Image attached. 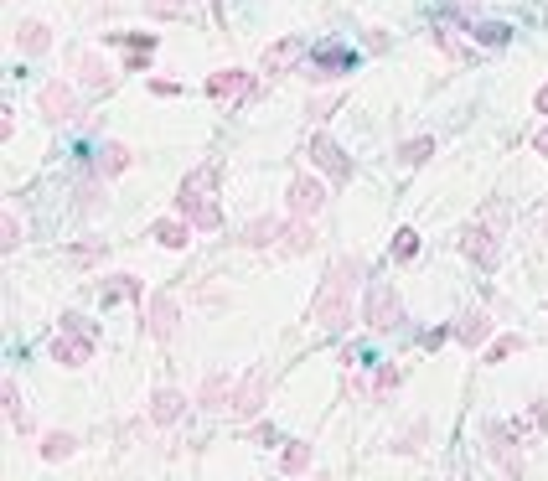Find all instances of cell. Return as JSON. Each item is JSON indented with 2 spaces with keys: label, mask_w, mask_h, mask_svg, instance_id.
<instances>
[{
  "label": "cell",
  "mask_w": 548,
  "mask_h": 481,
  "mask_svg": "<svg viewBox=\"0 0 548 481\" xmlns=\"http://www.w3.org/2000/svg\"><path fill=\"white\" fill-rule=\"evenodd\" d=\"M357 275H362V259H337L321 280V295H316V321L326 332H347L352 326V295H357Z\"/></svg>",
  "instance_id": "6da1fadb"
},
{
  "label": "cell",
  "mask_w": 548,
  "mask_h": 481,
  "mask_svg": "<svg viewBox=\"0 0 548 481\" xmlns=\"http://www.w3.org/2000/svg\"><path fill=\"white\" fill-rule=\"evenodd\" d=\"M362 321H368L373 332H393V326L404 321L399 290H393V285H373V290H368V300H362Z\"/></svg>",
  "instance_id": "7a4b0ae2"
},
{
  "label": "cell",
  "mask_w": 548,
  "mask_h": 481,
  "mask_svg": "<svg viewBox=\"0 0 548 481\" xmlns=\"http://www.w3.org/2000/svg\"><path fill=\"white\" fill-rule=\"evenodd\" d=\"M264 399H269V378H264V368H249L238 383H233V414L238 419H254L259 409H264Z\"/></svg>",
  "instance_id": "3957f363"
},
{
  "label": "cell",
  "mask_w": 548,
  "mask_h": 481,
  "mask_svg": "<svg viewBox=\"0 0 548 481\" xmlns=\"http://www.w3.org/2000/svg\"><path fill=\"white\" fill-rule=\"evenodd\" d=\"M311 161H316V166L331 176V182H342V187L352 182V171H357L347 150H342L337 140H326V135H316V140H311Z\"/></svg>",
  "instance_id": "277c9868"
},
{
  "label": "cell",
  "mask_w": 548,
  "mask_h": 481,
  "mask_svg": "<svg viewBox=\"0 0 548 481\" xmlns=\"http://www.w3.org/2000/svg\"><path fill=\"white\" fill-rule=\"evenodd\" d=\"M461 254H466L471 264H481V269H497V259H502V249H497V233L486 228V223H471V228L461 233Z\"/></svg>",
  "instance_id": "5b68a950"
},
{
  "label": "cell",
  "mask_w": 548,
  "mask_h": 481,
  "mask_svg": "<svg viewBox=\"0 0 548 481\" xmlns=\"http://www.w3.org/2000/svg\"><path fill=\"white\" fill-rule=\"evenodd\" d=\"M42 119H47V125H68V119H73V109H78V94H73V88L63 83V78H52L47 88H42Z\"/></svg>",
  "instance_id": "8992f818"
},
{
  "label": "cell",
  "mask_w": 548,
  "mask_h": 481,
  "mask_svg": "<svg viewBox=\"0 0 548 481\" xmlns=\"http://www.w3.org/2000/svg\"><path fill=\"white\" fill-rule=\"evenodd\" d=\"M187 409H192V399L181 394V388H156V399H150V425L171 430V425H181V419H187Z\"/></svg>",
  "instance_id": "52a82bcc"
},
{
  "label": "cell",
  "mask_w": 548,
  "mask_h": 481,
  "mask_svg": "<svg viewBox=\"0 0 548 481\" xmlns=\"http://www.w3.org/2000/svg\"><path fill=\"white\" fill-rule=\"evenodd\" d=\"M321 202H326V192H321L316 176H295L290 192H285V207H290L295 218H316V213H321Z\"/></svg>",
  "instance_id": "ba28073f"
},
{
  "label": "cell",
  "mask_w": 548,
  "mask_h": 481,
  "mask_svg": "<svg viewBox=\"0 0 548 481\" xmlns=\"http://www.w3.org/2000/svg\"><path fill=\"white\" fill-rule=\"evenodd\" d=\"M176 202H181V213H187L192 228H207V233H212V228H223V207H218V202H207L202 192H187V187H181Z\"/></svg>",
  "instance_id": "9c48e42d"
},
{
  "label": "cell",
  "mask_w": 548,
  "mask_h": 481,
  "mask_svg": "<svg viewBox=\"0 0 548 481\" xmlns=\"http://www.w3.org/2000/svg\"><path fill=\"white\" fill-rule=\"evenodd\" d=\"M88 357H94V337H83V332H68L52 342V363H63V368H83Z\"/></svg>",
  "instance_id": "30bf717a"
},
{
  "label": "cell",
  "mask_w": 548,
  "mask_h": 481,
  "mask_svg": "<svg viewBox=\"0 0 548 481\" xmlns=\"http://www.w3.org/2000/svg\"><path fill=\"white\" fill-rule=\"evenodd\" d=\"M176 321H181L176 295H156V300H150V337H156V342H171L176 337Z\"/></svg>",
  "instance_id": "8fae6325"
},
{
  "label": "cell",
  "mask_w": 548,
  "mask_h": 481,
  "mask_svg": "<svg viewBox=\"0 0 548 481\" xmlns=\"http://www.w3.org/2000/svg\"><path fill=\"white\" fill-rule=\"evenodd\" d=\"M73 73L83 78V88H109L114 83V68L104 63L99 52H73Z\"/></svg>",
  "instance_id": "7c38bea8"
},
{
  "label": "cell",
  "mask_w": 548,
  "mask_h": 481,
  "mask_svg": "<svg viewBox=\"0 0 548 481\" xmlns=\"http://www.w3.org/2000/svg\"><path fill=\"white\" fill-rule=\"evenodd\" d=\"M300 52H306V42H300V37H280V42H274V47H264V73H285L290 63H300Z\"/></svg>",
  "instance_id": "4fadbf2b"
},
{
  "label": "cell",
  "mask_w": 548,
  "mask_h": 481,
  "mask_svg": "<svg viewBox=\"0 0 548 481\" xmlns=\"http://www.w3.org/2000/svg\"><path fill=\"white\" fill-rule=\"evenodd\" d=\"M311 57H316V78H337L342 68H352V52L342 42H321Z\"/></svg>",
  "instance_id": "5bb4252c"
},
{
  "label": "cell",
  "mask_w": 548,
  "mask_h": 481,
  "mask_svg": "<svg viewBox=\"0 0 548 481\" xmlns=\"http://www.w3.org/2000/svg\"><path fill=\"white\" fill-rule=\"evenodd\" d=\"M197 404H202V409H223V404H233V383H228V373H223V368H212V373L202 378Z\"/></svg>",
  "instance_id": "9a60e30c"
},
{
  "label": "cell",
  "mask_w": 548,
  "mask_h": 481,
  "mask_svg": "<svg viewBox=\"0 0 548 481\" xmlns=\"http://www.w3.org/2000/svg\"><path fill=\"white\" fill-rule=\"evenodd\" d=\"M16 47H21L26 57L47 52V47H52V26H47V21H21V26H16Z\"/></svg>",
  "instance_id": "2e32d148"
},
{
  "label": "cell",
  "mask_w": 548,
  "mask_h": 481,
  "mask_svg": "<svg viewBox=\"0 0 548 481\" xmlns=\"http://www.w3.org/2000/svg\"><path fill=\"white\" fill-rule=\"evenodd\" d=\"M150 238H156L161 249H187V238H192V223H181V218H161L156 228H150Z\"/></svg>",
  "instance_id": "e0dca14e"
},
{
  "label": "cell",
  "mask_w": 548,
  "mask_h": 481,
  "mask_svg": "<svg viewBox=\"0 0 548 481\" xmlns=\"http://www.w3.org/2000/svg\"><path fill=\"white\" fill-rule=\"evenodd\" d=\"M243 88H249V73H243V68H228V73H212L207 78V94L212 99H233V94H243Z\"/></svg>",
  "instance_id": "ac0fdd59"
},
{
  "label": "cell",
  "mask_w": 548,
  "mask_h": 481,
  "mask_svg": "<svg viewBox=\"0 0 548 481\" xmlns=\"http://www.w3.org/2000/svg\"><path fill=\"white\" fill-rule=\"evenodd\" d=\"M455 337H461V347H481L486 337H492V316H486V311H471L461 326H455Z\"/></svg>",
  "instance_id": "d6986e66"
},
{
  "label": "cell",
  "mask_w": 548,
  "mask_h": 481,
  "mask_svg": "<svg viewBox=\"0 0 548 481\" xmlns=\"http://www.w3.org/2000/svg\"><path fill=\"white\" fill-rule=\"evenodd\" d=\"M280 249H285V254H311V249H316V233L295 218V223L280 228Z\"/></svg>",
  "instance_id": "ffe728a7"
},
{
  "label": "cell",
  "mask_w": 548,
  "mask_h": 481,
  "mask_svg": "<svg viewBox=\"0 0 548 481\" xmlns=\"http://www.w3.org/2000/svg\"><path fill=\"white\" fill-rule=\"evenodd\" d=\"M130 161H135V150H130V145H119V140H109V145L99 150V176H119V171H130Z\"/></svg>",
  "instance_id": "44dd1931"
},
{
  "label": "cell",
  "mask_w": 548,
  "mask_h": 481,
  "mask_svg": "<svg viewBox=\"0 0 548 481\" xmlns=\"http://www.w3.org/2000/svg\"><path fill=\"white\" fill-rule=\"evenodd\" d=\"M73 450H78V440H73L68 430H52V435H42V445H37V456H42V461H68Z\"/></svg>",
  "instance_id": "7402d4cb"
},
{
  "label": "cell",
  "mask_w": 548,
  "mask_h": 481,
  "mask_svg": "<svg viewBox=\"0 0 548 481\" xmlns=\"http://www.w3.org/2000/svg\"><path fill=\"white\" fill-rule=\"evenodd\" d=\"M280 228L285 223H274V218H254L249 228H243V244H249V249H269L274 238H280Z\"/></svg>",
  "instance_id": "603a6c76"
},
{
  "label": "cell",
  "mask_w": 548,
  "mask_h": 481,
  "mask_svg": "<svg viewBox=\"0 0 548 481\" xmlns=\"http://www.w3.org/2000/svg\"><path fill=\"white\" fill-rule=\"evenodd\" d=\"M424 445H430V425H424V419H414V425L399 430V440H393V450H399V456H419Z\"/></svg>",
  "instance_id": "cb8c5ba5"
},
{
  "label": "cell",
  "mask_w": 548,
  "mask_h": 481,
  "mask_svg": "<svg viewBox=\"0 0 548 481\" xmlns=\"http://www.w3.org/2000/svg\"><path fill=\"white\" fill-rule=\"evenodd\" d=\"M104 207H109V197H104L99 182H78V213H83V218H99Z\"/></svg>",
  "instance_id": "d4e9b609"
},
{
  "label": "cell",
  "mask_w": 548,
  "mask_h": 481,
  "mask_svg": "<svg viewBox=\"0 0 548 481\" xmlns=\"http://www.w3.org/2000/svg\"><path fill=\"white\" fill-rule=\"evenodd\" d=\"M430 156H435V140H430V135H424V140H404V145H399V161H404V166H424Z\"/></svg>",
  "instance_id": "484cf974"
},
{
  "label": "cell",
  "mask_w": 548,
  "mask_h": 481,
  "mask_svg": "<svg viewBox=\"0 0 548 481\" xmlns=\"http://www.w3.org/2000/svg\"><path fill=\"white\" fill-rule=\"evenodd\" d=\"M0 244H6V254L26 244V223H21V213H6V223H0Z\"/></svg>",
  "instance_id": "4316f807"
},
{
  "label": "cell",
  "mask_w": 548,
  "mask_h": 481,
  "mask_svg": "<svg viewBox=\"0 0 548 481\" xmlns=\"http://www.w3.org/2000/svg\"><path fill=\"white\" fill-rule=\"evenodd\" d=\"M476 42H481V47H507L512 32H507L502 21H486V26H476Z\"/></svg>",
  "instance_id": "83f0119b"
},
{
  "label": "cell",
  "mask_w": 548,
  "mask_h": 481,
  "mask_svg": "<svg viewBox=\"0 0 548 481\" xmlns=\"http://www.w3.org/2000/svg\"><path fill=\"white\" fill-rule=\"evenodd\" d=\"M414 254H419V233H414V228H399V233H393V259L409 264Z\"/></svg>",
  "instance_id": "f1b7e54d"
},
{
  "label": "cell",
  "mask_w": 548,
  "mask_h": 481,
  "mask_svg": "<svg viewBox=\"0 0 548 481\" xmlns=\"http://www.w3.org/2000/svg\"><path fill=\"white\" fill-rule=\"evenodd\" d=\"M512 352H523V337H512V332H507V337H497L492 347H486V363H507Z\"/></svg>",
  "instance_id": "f546056e"
},
{
  "label": "cell",
  "mask_w": 548,
  "mask_h": 481,
  "mask_svg": "<svg viewBox=\"0 0 548 481\" xmlns=\"http://www.w3.org/2000/svg\"><path fill=\"white\" fill-rule=\"evenodd\" d=\"M114 300H140V280L119 275V285H109V290H104V306H114Z\"/></svg>",
  "instance_id": "4dcf8cb0"
},
{
  "label": "cell",
  "mask_w": 548,
  "mask_h": 481,
  "mask_svg": "<svg viewBox=\"0 0 548 481\" xmlns=\"http://www.w3.org/2000/svg\"><path fill=\"white\" fill-rule=\"evenodd\" d=\"M280 466H285L290 476H295V471H306V466H311V445H306V440H295V445L285 450V461H280Z\"/></svg>",
  "instance_id": "1f68e13d"
},
{
  "label": "cell",
  "mask_w": 548,
  "mask_h": 481,
  "mask_svg": "<svg viewBox=\"0 0 548 481\" xmlns=\"http://www.w3.org/2000/svg\"><path fill=\"white\" fill-rule=\"evenodd\" d=\"M192 0H145V11L150 16H187Z\"/></svg>",
  "instance_id": "d6a6232c"
},
{
  "label": "cell",
  "mask_w": 548,
  "mask_h": 481,
  "mask_svg": "<svg viewBox=\"0 0 548 481\" xmlns=\"http://www.w3.org/2000/svg\"><path fill=\"white\" fill-rule=\"evenodd\" d=\"M0 404H6V414L16 419V425H26V414H21V394H16V383L0 388Z\"/></svg>",
  "instance_id": "836d02e7"
},
{
  "label": "cell",
  "mask_w": 548,
  "mask_h": 481,
  "mask_svg": "<svg viewBox=\"0 0 548 481\" xmlns=\"http://www.w3.org/2000/svg\"><path fill=\"white\" fill-rule=\"evenodd\" d=\"M388 388H399V368H383V373H378V383H373V394L383 399Z\"/></svg>",
  "instance_id": "e575fe53"
},
{
  "label": "cell",
  "mask_w": 548,
  "mask_h": 481,
  "mask_svg": "<svg viewBox=\"0 0 548 481\" xmlns=\"http://www.w3.org/2000/svg\"><path fill=\"white\" fill-rule=\"evenodd\" d=\"M73 259H78V264H94V259H104V244H78Z\"/></svg>",
  "instance_id": "d590c367"
},
{
  "label": "cell",
  "mask_w": 548,
  "mask_h": 481,
  "mask_svg": "<svg viewBox=\"0 0 548 481\" xmlns=\"http://www.w3.org/2000/svg\"><path fill=\"white\" fill-rule=\"evenodd\" d=\"M337 104H342V99H316V104H311V119H331V109H337Z\"/></svg>",
  "instance_id": "8d00e7d4"
},
{
  "label": "cell",
  "mask_w": 548,
  "mask_h": 481,
  "mask_svg": "<svg viewBox=\"0 0 548 481\" xmlns=\"http://www.w3.org/2000/svg\"><path fill=\"white\" fill-rule=\"evenodd\" d=\"M150 94H161V99H166V94H181V83H171V78H156V83H150Z\"/></svg>",
  "instance_id": "74e56055"
},
{
  "label": "cell",
  "mask_w": 548,
  "mask_h": 481,
  "mask_svg": "<svg viewBox=\"0 0 548 481\" xmlns=\"http://www.w3.org/2000/svg\"><path fill=\"white\" fill-rule=\"evenodd\" d=\"M533 150H538V156H548V125H543L538 135H533Z\"/></svg>",
  "instance_id": "f35d334b"
},
{
  "label": "cell",
  "mask_w": 548,
  "mask_h": 481,
  "mask_svg": "<svg viewBox=\"0 0 548 481\" xmlns=\"http://www.w3.org/2000/svg\"><path fill=\"white\" fill-rule=\"evenodd\" d=\"M533 104H538V114H548V83L538 88V99H533Z\"/></svg>",
  "instance_id": "ab89813d"
},
{
  "label": "cell",
  "mask_w": 548,
  "mask_h": 481,
  "mask_svg": "<svg viewBox=\"0 0 548 481\" xmlns=\"http://www.w3.org/2000/svg\"><path fill=\"white\" fill-rule=\"evenodd\" d=\"M455 6H461V11H476V6H481V0H455Z\"/></svg>",
  "instance_id": "60d3db41"
},
{
  "label": "cell",
  "mask_w": 548,
  "mask_h": 481,
  "mask_svg": "<svg viewBox=\"0 0 548 481\" xmlns=\"http://www.w3.org/2000/svg\"><path fill=\"white\" fill-rule=\"evenodd\" d=\"M543 238H548V213H543Z\"/></svg>",
  "instance_id": "b9f144b4"
}]
</instances>
